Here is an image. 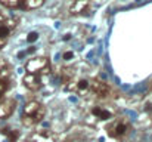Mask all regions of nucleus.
<instances>
[{"label": "nucleus", "instance_id": "6e6552de", "mask_svg": "<svg viewBox=\"0 0 152 142\" xmlns=\"http://www.w3.org/2000/svg\"><path fill=\"white\" fill-rule=\"evenodd\" d=\"M16 110V99L13 98H0V120L9 118Z\"/></svg>", "mask_w": 152, "mask_h": 142}, {"label": "nucleus", "instance_id": "f257e3e1", "mask_svg": "<svg viewBox=\"0 0 152 142\" xmlns=\"http://www.w3.org/2000/svg\"><path fill=\"white\" fill-rule=\"evenodd\" d=\"M64 83H65L66 90L78 95V96H84V98L95 96V98L103 99L111 92L109 85L96 77H84V76L71 74L64 79Z\"/></svg>", "mask_w": 152, "mask_h": 142}, {"label": "nucleus", "instance_id": "9d476101", "mask_svg": "<svg viewBox=\"0 0 152 142\" xmlns=\"http://www.w3.org/2000/svg\"><path fill=\"white\" fill-rule=\"evenodd\" d=\"M90 0H68V10L71 15H80L87 10Z\"/></svg>", "mask_w": 152, "mask_h": 142}, {"label": "nucleus", "instance_id": "0eeeda50", "mask_svg": "<svg viewBox=\"0 0 152 142\" xmlns=\"http://www.w3.org/2000/svg\"><path fill=\"white\" fill-rule=\"evenodd\" d=\"M114 110L109 105H92V108L89 110V116L96 118L98 121H106V120H112L114 118Z\"/></svg>", "mask_w": 152, "mask_h": 142}, {"label": "nucleus", "instance_id": "f8f14e48", "mask_svg": "<svg viewBox=\"0 0 152 142\" xmlns=\"http://www.w3.org/2000/svg\"><path fill=\"white\" fill-rule=\"evenodd\" d=\"M43 3H45V0H22L21 7L25 9V10H30V9H37V7H40Z\"/></svg>", "mask_w": 152, "mask_h": 142}, {"label": "nucleus", "instance_id": "39448f33", "mask_svg": "<svg viewBox=\"0 0 152 142\" xmlns=\"http://www.w3.org/2000/svg\"><path fill=\"white\" fill-rule=\"evenodd\" d=\"M16 25H18V18L9 16V15L0 12V49L4 47V45L9 42Z\"/></svg>", "mask_w": 152, "mask_h": 142}, {"label": "nucleus", "instance_id": "20e7f679", "mask_svg": "<svg viewBox=\"0 0 152 142\" xmlns=\"http://www.w3.org/2000/svg\"><path fill=\"white\" fill-rule=\"evenodd\" d=\"M25 71L28 74H36V76H49L50 74V61L48 56H34L30 58L25 64Z\"/></svg>", "mask_w": 152, "mask_h": 142}, {"label": "nucleus", "instance_id": "f03ea898", "mask_svg": "<svg viewBox=\"0 0 152 142\" xmlns=\"http://www.w3.org/2000/svg\"><path fill=\"white\" fill-rule=\"evenodd\" d=\"M46 114V108L43 104H40L39 101H28L24 108H22V116H21V121L24 126L31 127L39 124Z\"/></svg>", "mask_w": 152, "mask_h": 142}, {"label": "nucleus", "instance_id": "ddd939ff", "mask_svg": "<svg viewBox=\"0 0 152 142\" xmlns=\"http://www.w3.org/2000/svg\"><path fill=\"white\" fill-rule=\"evenodd\" d=\"M21 3H22V0H0V4L4 7H9V9L21 7Z\"/></svg>", "mask_w": 152, "mask_h": 142}, {"label": "nucleus", "instance_id": "423d86ee", "mask_svg": "<svg viewBox=\"0 0 152 142\" xmlns=\"http://www.w3.org/2000/svg\"><path fill=\"white\" fill-rule=\"evenodd\" d=\"M12 79V67L4 59H0V98L7 92Z\"/></svg>", "mask_w": 152, "mask_h": 142}, {"label": "nucleus", "instance_id": "7ed1b4c3", "mask_svg": "<svg viewBox=\"0 0 152 142\" xmlns=\"http://www.w3.org/2000/svg\"><path fill=\"white\" fill-rule=\"evenodd\" d=\"M132 130V123L127 117H117L112 118L111 123L106 126V133L112 139H124Z\"/></svg>", "mask_w": 152, "mask_h": 142}, {"label": "nucleus", "instance_id": "4468645a", "mask_svg": "<svg viewBox=\"0 0 152 142\" xmlns=\"http://www.w3.org/2000/svg\"><path fill=\"white\" fill-rule=\"evenodd\" d=\"M75 52L74 50H71V49H66L64 53H62V59H64V62H66V64H71L72 61H75Z\"/></svg>", "mask_w": 152, "mask_h": 142}, {"label": "nucleus", "instance_id": "1a4fd4ad", "mask_svg": "<svg viewBox=\"0 0 152 142\" xmlns=\"http://www.w3.org/2000/svg\"><path fill=\"white\" fill-rule=\"evenodd\" d=\"M22 83H24V86H25L28 90H31V92H37V90H40V89H42V86L45 85L40 76H36V74H28V73L24 76Z\"/></svg>", "mask_w": 152, "mask_h": 142}, {"label": "nucleus", "instance_id": "9b49d317", "mask_svg": "<svg viewBox=\"0 0 152 142\" xmlns=\"http://www.w3.org/2000/svg\"><path fill=\"white\" fill-rule=\"evenodd\" d=\"M27 142H55V136L49 130H39L31 135V138Z\"/></svg>", "mask_w": 152, "mask_h": 142}]
</instances>
